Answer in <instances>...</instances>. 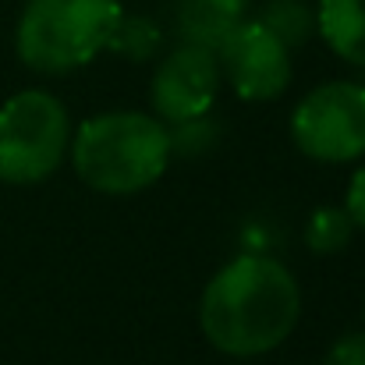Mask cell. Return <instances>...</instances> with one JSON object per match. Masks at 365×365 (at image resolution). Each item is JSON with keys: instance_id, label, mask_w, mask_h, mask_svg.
<instances>
[{"instance_id": "cell-12", "label": "cell", "mask_w": 365, "mask_h": 365, "mask_svg": "<svg viewBox=\"0 0 365 365\" xmlns=\"http://www.w3.org/2000/svg\"><path fill=\"white\" fill-rule=\"evenodd\" d=\"M323 365H365V330L341 334V337L330 344Z\"/></svg>"}, {"instance_id": "cell-5", "label": "cell", "mask_w": 365, "mask_h": 365, "mask_svg": "<svg viewBox=\"0 0 365 365\" xmlns=\"http://www.w3.org/2000/svg\"><path fill=\"white\" fill-rule=\"evenodd\" d=\"M291 138L319 163H351L365 156V86L327 82L305 93L291 114Z\"/></svg>"}, {"instance_id": "cell-14", "label": "cell", "mask_w": 365, "mask_h": 365, "mask_svg": "<svg viewBox=\"0 0 365 365\" xmlns=\"http://www.w3.org/2000/svg\"><path fill=\"white\" fill-rule=\"evenodd\" d=\"M202 7H210L217 18H224V21H231V25H238L245 18V11H248V4L252 0H199Z\"/></svg>"}, {"instance_id": "cell-10", "label": "cell", "mask_w": 365, "mask_h": 365, "mask_svg": "<svg viewBox=\"0 0 365 365\" xmlns=\"http://www.w3.org/2000/svg\"><path fill=\"white\" fill-rule=\"evenodd\" d=\"M160 46H163V32L149 14H121V21H118V29L107 43L110 53H118L124 61H135V64L153 61L160 53Z\"/></svg>"}, {"instance_id": "cell-13", "label": "cell", "mask_w": 365, "mask_h": 365, "mask_svg": "<svg viewBox=\"0 0 365 365\" xmlns=\"http://www.w3.org/2000/svg\"><path fill=\"white\" fill-rule=\"evenodd\" d=\"M344 213L351 217V224L365 231V167H359L348 181V195H344Z\"/></svg>"}, {"instance_id": "cell-1", "label": "cell", "mask_w": 365, "mask_h": 365, "mask_svg": "<svg viewBox=\"0 0 365 365\" xmlns=\"http://www.w3.org/2000/svg\"><path fill=\"white\" fill-rule=\"evenodd\" d=\"M302 319V287L273 255H238L206 284L199 327L206 341L235 359H255L280 348Z\"/></svg>"}, {"instance_id": "cell-11", "label": "cell", "mask_w": 365, "mask_h": 365, "mask_svg": "<svg viewBox=\"0 0 365 365\" xmlns=\"http://www.w3.org/2000/svg\"><path fill=\"white\" fill-rule=\"evenodd\" d=\"M355 235L351 217L344 213V206H319L309 224H305V245L312 255H337L344 252Z\"/></svg>"}, {"instance_id": "cell-2", "label": "cell", "mask_w": 365, "mask_h": 365, "mask_svg": "<svg viewBox=\"0 0 365 365\" xmlns=\"http://www.w3.org/2000/svg\"><path fill=\"white\" fill-rule=\"evenodd\" d=\"M170 128L156 114L107 110L71 131V167L100 195H135L156 185L170 163Z\"/></svg>"}, {"instance_id": "cell-4", "label": "cell", "mask_w": 365, "mask_h": 365, "mask_svg": "<svg viewBox=\"0 0 365 365\" xmlns=\"http://www.w3.org/2000/svg\"><path fill=\"white\" fill-rule=\"evenodd\" d=\"M71 118L46 89H21L0 107V181H46L68 156Z\"/></svg>"}, {"instance_id": "cell-8", "label": "cell", "mask_w": 365, "mask_h": 365, "mask_svg": "<svg viewBox=\"0 0 365 365\" xmlns=\"http://www.w3.org/2000/svg\"><path fill=\"white\" fill-rule=\"evenodd\" d=\"M316 32L341 61L365 68V0H319Z\"/></svg>"}, {"instance_id": "cell-9", "label": "cell", "mask_w": 365, "mask_h": 365, "mask_svg": "<svg viewBox=\"0 0 365 365\" xmlns=\"http://www.w3.org/2000/svg\"><path fill=\"white\" fill-rule=\"evenodd\" d=\"M255 21H262L287 50H298L316 36V7L309 0H266Z\"/></svg>"}, {"instance_id": "cell-6", "label": "cell", "mask_w": 365, "mask_h": 365, "mask_svg": "<svg viewBox=\"0 0 365 365\" xmlns=\"http://www.w3.org/2000/svg\"><path fill=\"white\" fill-rule=\"evenodd\" d=\"M213 53L224 82L235 89L238 100L266 103L284 96L291 86V50L255 18H242Z\"/></svg>"}, {"instance_id": "cell-3", "label": "cell", "mask_w": 365, "mask_h": 365, "mask_svg": "<svg viewBox=\"0 0 365 365\" xmlns=\"http://www.w3.org/2000/svg\"><path fill=\"white\" fill-rule=\"evenodd\" d=\"M121 14V0H25L14 29L18 61L39 75L86 68L107 50Z\"/></svg>"}, {"instance_id": "cell-7", "label": "cell", "mask_w": 365, "mask_h": 365, "mask_svg": "<svg viewBox=\"0 0 365 365\" xmlns=\"http://www.w3.org/2000/svg\"><path fill=\"white\" fill-rule=\"evenodd\" d=\"M220 64L217 53L195 43L174 46L149 78V107L163 124L202 121L220 93Z\"/></svg>"}]
</instances>
